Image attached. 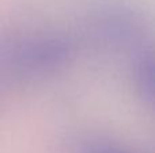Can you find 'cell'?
Listing matches in <instances>:
<instances>
[{
	"label": "cell",
	"instance_id": "6da1fadb",
	"mask_svg": "<svg viewBox=\"0 0 155 153\" xmlns=\"http://www.w3.org/2000/svg\"><path fill=\"white\" fill-rule=\"evenodd\" d=\"M22 64L45 69L64 64L71 54V45L63 38H37L26 42L18 50Z\"/></svg>",
	"mask_w": 155,
	"mask_h": 153
},
{
	"label": "cell",
	"instance_id": "7a4b0ae2",
	"mask_svg": "<svg viewBox=\"0 0 155 153\" xmlns=\"http://www.w3.org/2000/svg\"><path fill=\"white\" fill-rule=\"evenodd\" d=\"M136 87L143 100L154 99V60L151 54L143 56L136 68Z\"/></svg>",
	"mask_w": 155,
	"mask_h": 153
},
{
	"label": "cell",
	"instance_id": "3957f363",
	"mask_svg": "<svg viewBox=\"0 0 155 153\" xmlns=\"http://www.w3.org/2000/svg\"><path fill=\"white\" fill-rule=\"evenodd\" d=\"M98 153H123V152H116V151H101V152H98Z\"/></svg>",
	"mask_w": 155,
	"mask_h": 153
}]
</instances>
